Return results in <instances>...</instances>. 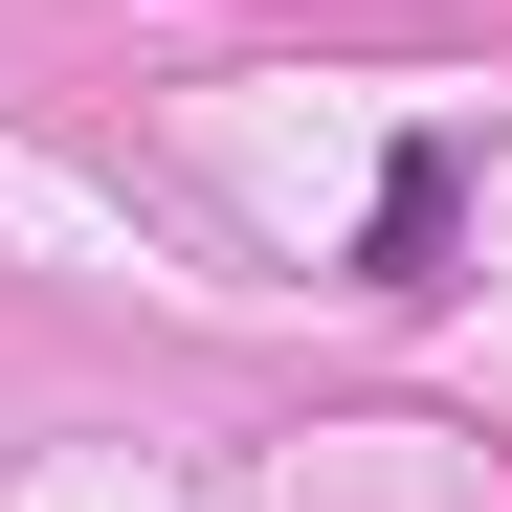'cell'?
I'll use <instances>...</instances> for the list:
<instances>
[{
	"label": "cell",
	"instance_id": "obj_1",
	"mask_svg": "<svg viewBox=\"0 0 512 512\" xmlns=\"http://www.w3.org/2000/svg\"><path fill=\"white\" fill-rule=\"evenodd\" d=\"M446 223H468V134H401L379 223H357V290H446Z\"/></svg>",
	"mask_w": 512,
	"mask_h": 512
}]
</instances>
